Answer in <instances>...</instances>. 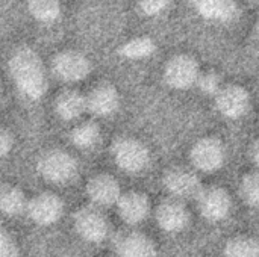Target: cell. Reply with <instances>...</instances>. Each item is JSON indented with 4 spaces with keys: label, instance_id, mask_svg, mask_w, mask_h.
<instances>
[{
    "label": "cell",
    "instance_id": "1",
    "mask_svg": "<svg viewBox=\"0 0 259 257\" xmlns=\"http://www.w3.org/2000/svg\"><path fill=\"white\" fill-rule=\"evenodd\" d=\"M11 79L17 91L30 101L41 100L47 89L49 80L39 55L29 45L17 47L8 61Z\"/></svg>",
    "mask_w": 259,
    "mask_h": 257
},
{
    "label": "cell",
    "instance_id": "2",
    "mask_svg": "<svg viewBox=\"0 0 259 257\" xmlns=\"http://www.w3.org/2000/svg\"><path fill=\"white\" fill-rule=\"evenodd\" d=\"M36 171L49 183L65 185L77 176L79 164L68 151L61 148H52L44 151L38 158Z\"/></svg>",
    "mask_w": 259,
    "mask_h": 257
},
{
    "label": "cell",
    "instance_id": "3",
    "mask_svg": "<svg viewBox=\"0 0 259 257\" xmlns=\"http://www.w3.org/2000/svg\"><path fill=\"white\" fill-rule=\"evenodd\" d=\"M111 155L115 165L126 173L135 174L147 168L150 161L149 148L137 138L118 136L111 144Z\"/></svg>",
    "mask_w": 259,
    "mask_h": 257
},
{
    "label": "cell",
    "instance_id": "4",
    "mask_svg": "<svg viewBox=\"0 0 259 257\" xmlns=\"http://www.w3.org/2000/svg\"><path fill=\"white\" fill-rule=\"evenodd\" d=\"M73 226L77 236L88 244H100L109 236V221L106 215L93 204L83 206L74 212Z\"/></svg>",
    "mask_w": 259,
    "mask_h": 257
},
{
    "label": "cell",
    "instance_id": "5",
    "mask_svg": "<svg viewBox=\"0 0 259 257\" xmlns=\"http://www.w3.org/2000/svg\"><path fill=\"white\" fill-rule=\"evenodd\" d=\"M50 70L59 82L77 83L91 73V62L82 52L62 50L53 56Z\"/></svg>",
    "mask_w": 259,
    "mask_h": 257
},
{
    "label": "cell",
    "instance_id": "6",
    "mask_svg": "<svg viewBox=\"0 0 259 257\" xmlns=\"http://www.w3.org/2000/svg\"><path fill=\"white\" fill-rule=\"evenodd\" d=\"M193 167L202 173H214L225 165L226 147L215 136H205L194 142L190 151Z\"/></svg>",
    "mask_w": 259,
    "mask_h": 257
},
{
    "label": "cell",
    "instance_id": "7",
    "mask_svg": "<svg viewBox=\"0 0 259 257\" xmlns=\"http://www.w3.org/2000/svg\"><path fill=\"white\" fill-rule=\"evenodd\" d=\"M197 209L200 215L209 223H219L229 217L232 208V198L229 192L217 185L202 188L196 197Z\"/></svg>",
    "mask_w": 259,
    "mask_h": 257
},
{
    "label": "cell",
    "instance_id": "8",
    "mask_svg": "<svg viewBox=\"0 0 259 257\" xmlns=\"http://www.w3.org/2000/svg\"><path fill=\"white\" fill-rule=\"evenodd\" d=\"M112 248L117 257H158L155 242L135 229L118 230L112 236Z\"/></svg>",
    "mask_w": 259,
    "mask_h": 257
},
{
    "label": "cell",
    "instance_id": "9",
    "mask_svg": "<svg viewBox=\"0 0 259 257\" xmlns=\"http://www.w3.org/2000/svg\"><path fill=\"white\" fill-rule=\"evenodd\" d=\"M200 65L191 55H175L164 67V80L173 89H188L196 85Z\"/></svg>",
    "mask_w": 259,
    "mask_h": 257
},
{
    "label": "cell",
    "instance_id": "10",
    "mask_svg": "<svg viewBox=\"0 0 259 257\" xmlns=\"http://www.w3.org/2000/svg\"><path fill=\"white\" fill-rule=\"evenodd\" d=\"M64 214V201L55 192H41L27 200L26 215L41 227L53 226Z\"/></svg>",
    "mask_w": 259,
    "mask_h": 257
},
{
    "label": "cell",
    "instance_id": "11",
    "mask_svg": "<svg viewBox=\"0 0 259 257\" xmlns=\"http://www.w3.org/2000/svg\"><path fill=\"white\" fill-rule=\"evenodd\" d=\"M162 185L173 198H178L181 201L193 198L196 200L197 194L203 188L199 176L184 167H173L167 170L162 177Z\"/></svg>",
    "mask_w": 259,
    "mask_h": 257
},
{
    "label": "cell",
    "instance_id": "12",
    "mask_svg": "<svg viewBox=\"0 0 259 257\" xmlns=\"http://www.w3.org/2000/svg\"><path fill=\"white\" fill-rule=\"evenodd\" d=\"M214 97L217 111L229 120H240L250 109V94L240 85L222 86Z\"/></svg>",
    "mask_w": 259,
    "mask_h": 257
},
{
    "label": "cell",
    "instance_id": "13",
    "mask_svg": "<svg viewBox=\"0 0 259 257\" xmlns=\"http://www.w3.org/2000/svg\"><path fill=\"white\" fill-rule=\"evenodd\" d=\"M155 217L159 229L167 233L184 232L191 221V214L185 201H181L173 197L165 198L158 204Z\"/></svg>",
    "mask_w": 259,
    "mask_h": 257
},
{
    "label": "cell",
    "instance_id": "14",
    "mask_svg": "<svg viewBox=\"0 0 259 257\" xmlns=\"http://www.w3.org/2000/svg\"><path fill=\"white\" fill-rule=\"evenodd\" d=\"M85 192L93 206L99 209H105V208L115 206L117 200L121 195V188L115 177L102 173L93 176L88 180L85 186Z\"/></svg>",
    "mask_w": 259,
    "mask_h": 257
},
{
    "label": "cell",
    "instance_id": "15",
    "mask_svg": "<svg viewBox=\"0 0 259 257\" xmlns=\"http://www.w3.org/2000/svg\"><path fill=\"white\" fill-rule=\"evenodd\" d=\"M87 112L96 117H109L117 112L120 106V95L112 83L102 82L90 89L85 95Z\"/></svg>",
    "mask_w": 259,
    "mask_h": 257
},
{
    "label": "cell",
    "instance_id": "16",
    "mask_svg": "<svg viewBox=\"0 0 259 257\" xmlns=\"http://www.w3.org/2000/svg\"><path fill=\"white\" fill-rule=\"evenodd\" d=\"M196 12L212 23L232 24L238 21L241 15L237 0H191Z\"/></svg>",
    "mask_w": 259,
    "mask_h": 257
},
{
    "label": "cell",
    "instance_id": "17",
    "mask_svg": "<svg viewBox=\"0 0 259 257\" xmlns=\"http://www.w3.org/2000/svg\"><path fill=\"white\" fill-rule=\"evenodd\" d=\"M117 212L121 221L127 226H138L147 220L150 214V201L149 197L138 191L121 192L120 198L115 203Z\"/></svg>",
    "mask_w": 259,
    "mask_h": 257
},
{
    "label": "cell",
    "instance_id": "18",
    "mask_svg": "<svg viewBox=\"0 0 259 257\" xmlns=\"http://www.w3.org/2000/svg\"><path fill=\"white\" fill-rule=\"evenodd\" d=\"M55 114L62 121H74L87 112L85 95L76 89H64L58 94L53 103Z\"/></svg>",
    "mask_w": 259,
    "mask_h": 257
},
{
    "label": "cell",
    "instance_id": "19",
    "mask_svg": "<svg viewBox=\"0 0 259 257\" xmlns=\"http://www.w3.org/2000/svg\"><path fill=\"white\" fill-rule=\"evenodd\" d=\"M26 208L27 197L18 186L0 183V214L9 218H15L26 214Z\"/></svg>",
    "mask_w": 259,
    "mask_h": 257
},
{
    "label": "cell",
    "instance_id": "20",
    "mask_svg": "<svg viewBox=\"0 0 259 257\" xmlns=\"http://www.w3.org/2000/svg\"><path fill=\"white\" fill-rule=\"evenodd\" d=\"M156 52V42L150 36H137L120 45L118 53L124 59L143 61L150 58Z\"/></svg>",
    "mask_w": 259,
    "mask_h": 257
},
{
    "label": "cell",
    "instance_id": "21",
    "mask_svg": "<svg viewBox=\"0 0 259 257\" xmlns=\"http://www.w3.org/2000/svg\"><path fill=\"white\" fill-rule=\"evenodd\" d=\"M100 136H102V133H100V127L97 123L83 121L71 130L70 141L74 147H77L80 150H88L99 144Z\"/></svg>",
    "mask_w": 259,
    "mask_h": 257
},
{
    "label": "cell",
    "instance_id": "22",
    "mask_svg": "<svg viewBox=\"0 0 259 257\" xmlns=\"http://www.w3.org/2000/svg\"><path fill=\"white\" fill-rule=\"evenodd\" d=\"M27 11L39 23H53L61 15L59 0H27Z\"/></svg>",
    "mask_w": 259,
    "mask_h": 257
},
{
    "label": "cell",
    "instance_id": "23",
    "mask_svg": "<svg viewBox=\"0 0 259 257\" xmlns=\"http://www.w3.org/2000/svg\"><path fill=\"white\" fill-rule=\"evenodd\" d=\"M258 241L252 236H235L225 245V257H258Z\"/></svg>",
    "mask_w": 259,
    "mask_h": 257
},
{
    "label": "cell",
    "instance_id": "24",
    "mask_svg": "<svg viewBox=\"0 0 259 257\" xmlns=\"http://www.w3.org/2000/svg\"><path fill=\"white\" fill-rule=\"evenodd\" d=\"M240 197L249 208H258L259 204V176L258 173H249L243 176L240 182Z\"/></svg>",
    "mask_w": 259,
    "mask_h": 257
},
{
    "label": "cell",
    "instance_id": "25",
    "mask_svg": "<svg viewBox=\"0 0 259 257\" xmlns=\"http://www.w3.org/2000/svg\"><path fill=\"white\" fill-rule=\"evenodd\" d=\"M196 85L199 86L200 92H203L205 95H215L219 92V89L223 86L222 85V79L215 71H205L199 74Z\"/></svg>",
    "mask_w": 259,
    "mask_h": 257
},
{
    "label": "cell",
    "instance_id": "26",
    "mask_svg": "<svg viewBox=\"0 0 259 257\" xmlns=\"http://www.w3.org/2000/svg\"><path fill=\"white\" fill-rule=\"evenodd\" d=\"M170 2L171 0H137V6L144 15L155 17L164 12L168 8Z\"/></svg>",
    "mask_w": 259,
    "mask_h": 257
},
{
    "label": "cell",
    "instance_id": "27",
    "mask_svg": "<svg viewBox=\"0 0 259 257\" xmlns=\"http://www.w3.org/2000/svg\"><path fill=\"white\" fill-rule=\"evenodd\" d=\"M0 257H20V250L0 223Z\"/></svg>",
    "mask_w": 259,
    "mask_h": 257
},
{
    "label": "cell",
    "instance_id": "28",
    "mask_svg": "<svg viewBox=\"0 0 259 257\" xmlns=\"http://www.w3.org/2000/svg\"><path fill=\"white\" fill-rule=\"evenodd\" d=\"M14 147V138L11 132L5 127H0V159L6 158Z\"/></svg>",
    "mask_w": 259,
    "mask_h": 257
},
{
    "label": "cell",
    "instance_id": "29",
    "mask_svg": "<svg viewBox=\"0 0 259 257\" xmlns=\"http://www.w3.org/2000/svg\"><path fill=\"white\" fill-rule=\"evenodd\" d=\"M249 158L250 162L253 164V167H258L259 164V144L258 141H253L250 148H249Z\"/></svg>",
    "mask_w": 259,
    "mask_h": 257
}]
</instances>
